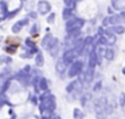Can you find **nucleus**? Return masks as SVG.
I'll return each instance as SVG.
<instances>
[{"instance_id":"obj_10","label":"nucleus","mask_w":125,"mask_h":119,"mask_svg":"<svg viewBox=\"0 0 125 119\" xmlns=\"http://www.w3.org/2000/svg\"><path fill=\"white\" fill-rule=\"evenodd\" d=\"M42 62H43V58H42V56L39 54L38 56V65H42Z\"/></svg>"},{"instance_id":"obj_4","label":"nucleus","mask_w":125,"mask_h":119,"mask_svg":"<svg viewBox=\"0 0 125 119\" xmlns=\"http://www.w3.org/2000/svg\"><path fill=\"white\" fill-rule=\"evenodd\" d=\"M26 23H27L26 20H20V22H18V23L14 26V31H15V32H16V31H19V30L22 29V26H23V24H26Z\"/></svg>"},{"instance_id":"obj_7","label":"nucleus","mask_w":125,"mask_h":119,"mask_svg":"<svg viewBox=\"0 0 125 119\" xmlns=\"http://www.w3.org/2000/svg\"><path fill=\"white\" fill-rule=\"evenodd\" d=\"M113 57H114L113 50H106V58H108V60H113Z\"/></svg>"},{"instance_id":"obj_8","label":"nucleus","mask_w":125,"mask_h":119,"mask_svg":"<svg viewBox=\"0 0 125 119\" xmlns=\"http://www.w3.org/2000/svg\"><path fill=\"white\" fill-rule=\"evenodd\" d=\"M66 5H69V7H73L74 4H75V0H65Z\"/></svg>"},{"instance_id":"obj_2","label":"nucleus","mask_w":125,"mask_h":119,"mask_svg":"<svg viewBox=\"0 0 125 119\" xmlns=\"http://www.w3.org/2000/svg\"><path fill=\"white\" fill-rule=\"evenodd\" d=\"M38 10H39V12H41V14H47L50 11V4L47 1H41V3H39Z\"/></svg>"},{"instance_id":"obj_11","label":"nucleus","mask_w":125,"mask_h":119,"mask_svg":"<svg viewBox=\"0 0 125 119\" xmlns=\"http://www.w3.org/2000/svg\"><path fill=\"white\" fill-rule=\"evenodd\" d=\"M52 19H54V14H51V15H50L49 20H50V22H52Z\"/></svg>"},{"instance_id":"obj_3","label":"nucleus","mask_w":125,"mask_h":119,"mask_svg":"<svg viewBox=\"0 0 125 119\" xmlns=\"http://www.w3.org/2000/svg\"><path fill=\"white\" fill-rule=\"evenodd\" d=\"M113 5H114V8H117V10H124L125 8V1L124 0H113Z\"/></svg>"},{"instance_id":"obj_9","label":"nucleus","mask_w":125,"mask_h":119,"mask_svg":"<svg viewBox=\"0 0 125 119\" xmlns=\"http://www.w3.org/2000/svg\"><path fill=\"white\" fill-rule=\"evenodd\" d=\"M69 15H70V10H67V8H66L65 12H63V16H65V18H67Z\"/></svg>"},{"instance_id":"obj_1","label":"nucleus","mask_w":125,"mask_h":119,"mask_svg":"<svg viewBox=\"0 0 125 119\" xmlns=\"http://www.w3.org/2000/svg\"><path fill=\"white\" fill-rule=\"evenodd\" d=\"M82 24H83V22H82V20L74 19V20L67 22V24H66V29H67V30H74V29H78V27H81Z\"/></svg>"},{"instance_id":"obj_5","label":"nucleus","mask_w":125,"mask_h":119,"mask_svg":"<svg viewBox=\"0 0 125 119\" xmlns=\"http://www.w3.org/2000/svg\"><path fill=\"white\" fill-rule=\"evenodd\" d=\"M109 32H117V34H120V32H124V27H122V26L113 27V29H110V30H109Z\"/></svg>"},{"instance_id":"obj_6","label":"nucleus","mask_w":125,"mask_h":119,"mask_svg":"<svg viewBox=\"0 0 125 119\" xmlns=\"http://www.w3.org/2000/svg\"><path fill=\"white\" fill-rule=\"evenodd\" d=\"M57 69H58V72H61V73L65 70V64H63V61H59L57 64Z\"/></svg>"}]
</instances>
